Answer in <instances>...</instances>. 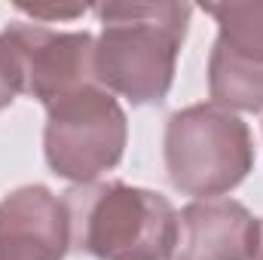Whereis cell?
<instances>
[{
  "label": "cell",
  "mask_w": 263,
  "mask_h": 260,
  "mask_svg": "<svg viewBox=\"0 0 263 260\" xmlns=\"http://www.w3.org/2000/svg\"><path fill=\"white\" fill-rule=\"evenodd\" d=\"M190 3H101L95 40V83L132 104H156L168 95L175 62L190 25Z\"/></svg>",
  "instance_id": "6da1fadb"
},
{
  "label": "cell",
  "mask_w": 263,
  "mask_h": 260,
  "mask_svg": "<svg viewBox=\"0 0 263 260\" xmlns=\"http://www.w3.org/2000/svg\"><path fill=\"white\" fill-rule=\"evenodd\" d=\"M70 245L98 260H172L178 214L162 193L110 184H83L65 193Z\"/></svg>",
  "instance_id": "7a4b0ae2"
},
{
  "label": "cell",
  "mask_w": 263,
  "mask_h": 260,
  "mask_svg": "<svg viewBox=\"0 0 263 260\" xmlns=\"http://www.w3.org/2000/svg\"><path fill=\"white\" fill-rule=\"evenodd\" d=\"M254 165L248 126L220 104H193L165 126V169L190 196H220L245 181Z\"/></svg>",
  "instance_id": "3957f363"
},
{
  "label": "cell",
  "mask_w": 263,
  "mask_h": 260,
  "mask_svg": "<svg viewBox=\"0 0 263 260\" xmlns=\"http://www.w3.org/2000/svg\"><path fill=\"white\" fill-rule=\"evenodd\" d=\"M46 117V162L55 175L77 184H92L110 172L126 150V114L110 92L89 83L52 101Z\"/></svg>",
  "instance_id": "277c9868"
},
{
  "label": "cell",
  "mask_w": 263,
  "mask_h": 260,
  "mask_svg": "<svg viewBox=\"0 0 263 260\" xmlns=\"http://www.w3.org/2000/svg\"><path fill=\"white\" fill-rule=\"evenodd\" d=\"M0 65L15 92L49 107L67 92L95 83V40L86 31L12 22L0 34Z\"/></svg>",
  "instance_id": "5b68a950"
},
{
  "label": "cell",
  "mask_w": 263,
  "mask_h": 260,
  "mask_svg": "<svg viewBox=\"0 0 263 260\" xmlns=\"http://www.w3.org/2000/svg\"><path fill=\"white\" fill-rule=\"evenodd\" d=\"M220 34L208 59V89L227 110H263V3H205Z\"/></svg>",
  "instance_id": "8992f818"
},
{
  "label": "cell",
  "mask_w": 263,
  "mask_h": 260,
  "mask_svg": "<svg viewBox=\"0 0 263 260\" xmlns=\"http://www.w3.org/2000/svg\"><path fill=\"white\" fill-rule=\"evenodd\" d=\"M67 248V208L46 187H18L0 199V260H62Z\"/></svg>",
  "instance_id": "52a82bcc"
},
{
  "label": "cell",
  "mask_w": 263,
  "mask_h": 260,
  "mask_svg": "<svg viewBox=\"0 0 263 260\" xmlns=\"http://www.w3.org/2000/svg\"><path fill=\"white\" fill-rule=\"evenodd\" d=\"M260 224L233 199H202L181 211L172 260H254Z\"/></svg>",
  "instance_id": "ba28073f"
},
{
  "label": "cell",
  "mask_w": 263,
  "mask_h": 260,
  "mask_svg": "<svg viewBox=\"0 0 263 260\" xmlns=\"http://www.w3.org/2000/svg\"><path fill=\"white\" fill-rule=\"evenodd\" d=\"M22 12H28V15H34V18H49V22H62V18H77V15H83L86 12V6H28V3H22L18 6Z\"/></svg>",
  "instance_id": "9c48e42d"
},
{
  "label": "cell",
  "mask_w": 263,
  "mask_h": 260,
  "mask_svg": "<svg viewBox=\"0 0 263 260\" xmlns=\"http://www.w3.org/2000/svg\"><path fill=\"white\" fill-rule=\"evenodd\" d=\"M12 98H15V89L9 86V80H6V73H3V65H0V110L9 107Z\"/></svg>",
  "instance_id": "30bf717a"
},
{
  "label": "cell",
  "mask_w": 263,
  "mask_h": 260,
  "mask_svg": "<svg viewBox=\"0 0 263 260\" xmlns=\"http://www.w3.org/2000/svg\"><path fill=\"white\" fill-rule=\"evenodd\" d=\"M254 260H263V224H260V233H257V254Z\"/></svg>",
  "instance_id": "8fae6325"
}]
</instances>
